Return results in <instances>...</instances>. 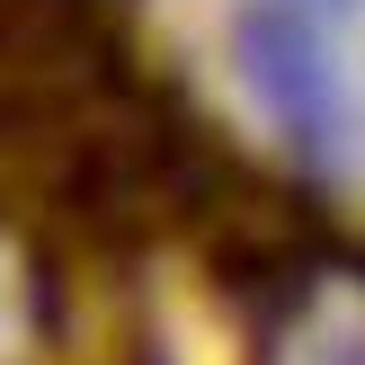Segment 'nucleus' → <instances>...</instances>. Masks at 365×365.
Returning a JSON list of instances; mask_svg holds the SVG:
<instances>
[{
    "mask_svg": "<svg viewBox=\"0 0 365 365\" xmlns=\"http://www.w3.org/2000/svg\"><path fill=\"white\" fill-rule=\"evenodd\" d=\"M241 71L267 98V116L303 143V152H330L339 143V71L321 45V18L294 0H250L241 9Z\"/></svg>",
    "mask_w": 365,
    "mask_h": 365,
    "instance_id": "f257e3e1",
    "label": "nucleus"
},
{
    "mask_svg": "<svg viewBox=\"0 0 365 365\" xmlns=\"http://www.w3.org/2000/svg\"><path fill=\"white\" fill-rule=\"evenodd\" d=\"M294 9H312V18H348L356 0H294Z\"/></svg>",
    "mask_w": 365,
    "mask_h": 365,
    "instance_id": "7ed1b4c3",
    "label": "nucleus"
},
{
    "mask_svg": "<svg viewBox=\"0 0 365 365\" xmlns=\"http://www.w3.org/2000/svg\"><path fill=\"white\" fill-rule=\"evenodd\" d=\"M294 365H365V330H312Z\"/></svg>",
    "mask_w": 365,
    "mask_h": 365,
    "instance_id": "f03ea898",
    "label": "nucleus"
}]
</instances>
